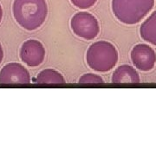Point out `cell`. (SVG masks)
<instances>
[{
  "label": "cell",
  "instance_id": "1",
  "mask_svg": "<svg viewBox=\"0 0 156 156\" xmlns=\"http://www.w3.org/2000/svg\"><path fill=\"white\" fill-rule=\"evenodd\" d=\"M12 12L15 20L27 30L40 28L48 16L46 0H14Z\"/></svg>",
  "mask_w": 156,
  "mask_h": 156
},
{
  "label": "cell",
  "instance_id": "2",
  "mask_svg": "<svg viewBox=\"0 0 156 156\" xmlns=\"http://www.w3.org/2000/svg\"><path fill=\"white\" fill-rule=\"evenodd\" d=\"M154 0H112V11L117 19L132 25L141 21L152 11Z\"/></svg>",
  "mask_w": 156,
  "mask_h": 156
},
{
  "label": "cell",
  "instance_id": "3",
  "mask_svg": "<svg viewBox=\"0 0 156 156\" xmlns=\"http://www.w3.org/2000/svg\"><path fill=\"white\" fill-rule=\"evenodd\" d=\"M89 68L97 72H108L116 65L118 51L115 45L107 41H98L90 45L86 53Z\"/></svg>",
  "mask_w": 156,
  "mask_h": 156
},
{
  "label": "cell",
  "instance_id": "4",
  "mask_svg": "<svg viewBox=\"0 0 156 156\" xmlns=\"http://www.w3.org/2000/svg\"><path fill=\"white\" fill-rule=\"evenodd\" d=\"M73 32L80 38L92 40L100 33L99 22L92 14L86 11L76 13L70 21Z\"/></svg>",
  "mask_w": 156,
  "mask_h": 156
},
{
  "label": "cell",
  "instance_id": "5",
  "mask_svg": "<svg viewBox=\"0 0 156 156\" xmlns=\"http://www.w3.org/2000/svg\"><path fill=\"white\" fill-rule=\"evenodd\" d=\"M45 48L37 39L25 41L20 49V58L30 67H37L43 63L45 58Z\"/></svg>",
  "mask_w": 156,
  "mask_h": 156
},
{
  "label": "cell",
  "instance_id": "6",
  "mask_svg": "<svg viewBox=\"0 0 156 156\" xmlns=\"http://www.w3.org/2000/svg\"><path fill=\"white\" fill-rule=\"evenodd\" d=\"M131 60L135 68L141 71H149L156 63V54L149 45L140 44L131 50Z\"/></svg>",
  "mask_w": 156,
  "mask_h": 156
},
{
  "label": "cell",
  "instance_id": "7",
  "mask_svg": "<svg viewBox=\"0 0 156 156\" xmlns=\"http://www.w3.org/2000/svg\"><path fill=\"white\" fill-rule=\"evenodd\" d=\"M30 83L29 70L20 63H8L0 70L1 84H27Z\"/></svg>",
  "mask_w": 156,
  "mask_h": 156
},
{
  "label": "cell",
  "instance_id": "8",
  "mask_svg": "<svg viewBox=\"0 0 156 156\" xmlns=\"http://www.w3.org/2000/svg\"><path fill=\"white\" fill-rule=\"evenodd\" d=\"M112 83H139L140 76L135 69L128 64H122L113 73Z\"/></svg>",
  "mask_w": 156,
  "mask_h": 156
},
{
  "label": "cell",
  "instance_id": "9",
  "mask_svg": "<svg viewBox=\"0 0 156 156\" xmlns=\"http://www.w3.org/2000/svg\"><path fill=\"white\" fill-rule=\"evenodd\" d=\"M140 33L143 40L156 46V11L142 23Z\"/></svg>",
  "mask_w": 156,
  "mask_h": 156
},
{
  "label": "cell",
  "instance_id": "10",
  "mask_svg": "<svg viewBox=\"0 0 156 156\" xmlns=\"http://www.w3.org/2000/svg\"><path fill=\"white\" fill-rule=\"evenodd\" d=\"M37 83L62 84L65 83V79L59 71L53 69H45L37 75L33 80Z\"/></svg>",
  "mask_w": 156,
  "mask_h": 156
},
{
  "label": "cell",
  "instance_id": "11",
  "mask_svg": "<svg viewBox=\"0 0 156 156\" xmlns=\"http://www.w3.org/2000/svg\"><path fill=\"white\" fill-rule=\"evenodd\" d=\"M104 81L100 76L95 74H84L79 78V83H103Z\"/></svg>",
  "mask_w": 156,
  "mask_h": 156
},
{
  "label": "cell",
  "instance_id": "12",
  "mask_svg": "<svg viewBox=\"0 0 156 156\" xmlns=\"http://www.w3.org/2000/svg\"><path fill=\"white\" fill-rule=\"evenodd\" d=\"M73 5L80 9H88L95 5L97 0H70Z\"/></svg>",
  "mask_w": 156,
  "mask_h": 156
},
{
  "label": "cell",
  "instance_id": "13",
  "mask_svg": "<svg viewBox=\"0 0 156 156\" xmlns=\"http://www.w3.org/2000/svg\"><path fill=\"white\" fill-rule=\"evenodd\" d=\"M4 59V50H3V48H2V45L0 44V63L2 62Z\"/></svg>",
  "mask_w": 156,
  "mask_h": 156
},
{
  "label": "cell",
  "instance_id": "14",
  "mask_svg": "<svg viewBox=\"0 0 156 156\" xmlns=\"http://www.w3.org/2000/svg\"><path fill=\"white\" fill-rule=\"evenodd\" d=\"M2 18H3V9H2L1 5H0V23L2 21Z\"/></svg>",
  "mask_w": 156,
  "mask_h": 156
}]
</instances>
